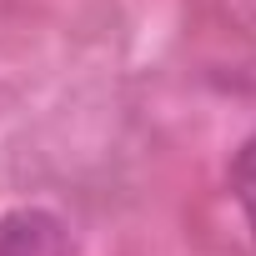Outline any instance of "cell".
<instances>
[{
    "label": "cell",
    "mask_w": 256,
    "mask_h": 256,
    "mask_svg": "<svg viewBox=\"0 0 256 256\" xmlns=\"http://www.w3.org/2000/svg\"><path fill=\"white\" fill-rule=\"evenodd\" d=\"M0 256H76V251L60 216L40 206H20L0 221Z\"/></svg>",
    "instance_id": "cell-1"
},
{
    "label": "cell",
    "mask_w": 256,
    "mask_h": 256,
    "mask_svg": "<svg viewBox=\"0 0 256 256\" xmlns=\"http://www.w3.org/2000/svg\"><path fill=\"white\" fill-rule=\"evenodd\" d=\"M231 191H236V201H241V211H246V221L256 231V141L241 146V156L231 166Z\"/></svg>",
    "instance_id": "cell-2"
}]
</instances>
